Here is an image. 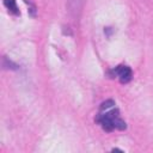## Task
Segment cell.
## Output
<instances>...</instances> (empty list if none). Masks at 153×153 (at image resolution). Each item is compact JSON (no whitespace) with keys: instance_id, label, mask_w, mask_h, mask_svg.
Masks as SVG:
<instances>
[{"instance_id":"cell-3","label":"cell","mask_w":153,"mask_h":153,"mask_svg":"<svg viewBox=\"0 0 153 153\" xmlns=\"http://www.w3.org/2000/svg\"><path fill=\"white\" fill-rule=\"evenodd\" d=\"M84 0H68V7L73 16H78L82 8Z\"/></svg>"},{"instance_id":"cell-5","label":"cell","mask_w":153,"mask_h":153,"mask_svg":"<svg viewBox=\"0 0 153 153\" xmlns=\"http://www.w3.org/2000/svg\"><path fill=\"white\" fill-rule=\"evenodd\" d=\"M112 105H115V103H114V100H106V102H104V103H102V105H100V110H106V109H109V108H111Z\"/></svg>"},{"instance_id":"cell-1","label":"cell","mask_w":153,"mask_h":153,"mask_svg":"<svg viewBox=\"0 0 153 153\" xmlns=\"http://www.w3.org/2000/svg\"><path fill=\"white\" fill-rule=\"evenodd\" d=\"M98 122L102 124V127L105 130H112V129H126V122L120 117L118 110L112 109L111 111H108L105 114H100L98 116Z\"/></svg>"},{"instance_id":"cell-4","label":"cell","mask_w":153,"mask_h":153,"mask_svg":"<svg viewBox=\"0 0 153 153\" xmlns=\"http://www.w3.org/2000/svg\"><path fill=\"white\" fill-rule=\"evenodd\" d=\"M4 4L5 6L7 7L8 11H11L12 13H18V7H17V4H16V0H4Z\"/></svg>"},{"instance_id":"cell-2","label":"cell","mask_w":153,"mask_h":153,"mask_svg":"<svg viewBox=\"0 0 153 153\" xmlns=\"http://www.w3.org/2000/svg\"><path fill=\"white\" fill-rule=\"evenodd\" d=\"M114 73L118 76L121 82H128L131 79V69L128 66H117L114 69Z\"/></svg>"}]
</instances>
